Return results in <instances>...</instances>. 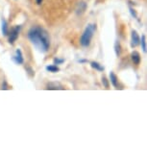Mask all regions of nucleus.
I'll return each mask as SVG.
<instances>
[{
    "label": "nucleus",
    "mask_w": 147,
    "mask_h": 147,
    "mask_svg": "<svg viewBox=\"0 0 147 147\" xmlns=\"http://www.w3.org/2000/svg\"><path fill=\"white\" fill-rule=\"evenodd\" d=\"M28 38L38 51L45 53L50 47V37L48 32L40 26H34L29 30Z\"/></svg>",
    "instance_id": "f257e3e1"
},
{
    "label": "nucleus",
    "mask_w": 147,
    "mask_h": 147,
    "mask_svg": "<svg viewBox=\"0 0 147 147\" xmlns=\"http://www.w3.org/2000/svg\"><path fill=\"white\" fill-rule=\"evenodd\" d=\"M95 31H96V24H88L87 28L85 29L84 33L82 34L81 38H80V43H81L82 46L84 47L90 46L91 38H92L93 34Z\"/></svg>",
    "instance_id": "f03ea898"
},
{
    "label": "nucleus",
    "mask_w": 147,
    "mask_h": 147,
    "mask_svg": "<svg viewBox=\"0 0 147 147\" xmlns=\"http://www.w3.org/2000/svg\"><path fill=\"white\" fill-rule=\"evenodd\" d=\"M19 31H20V26H16L15 28H13L11 30L10 33H8L9 35V38H8V40L11 44L15 43V41L18 40V35H19Z\"/></svg>",
    "instance_id": "7ed1b4c3"
},
{
    "label": "nucleus",
    "mask_w": 147,
    "mask_h": 147,
    "mask_svg": "<svg viewBox=\"0 0 147 147\" xmlns=\"http://www.w3.org/2000/svg\"><path fill=\"white\" fill-rule=\"evenodd\" d=\"M140 36H138V32L136 30H133L132 31V34H131V46L134 48V47L138 46L140 44Z\"/></svg>",
    "instance_id": "20e7f679"
},
{
    "label": "nucleus",
    "mask_w": 147,
    "mask_h": 147,
    "mask_svg": "<svg viewBox=\"0 0 147 147\" xmlns=\"http://www.w3.org/2000/svg\"><path fill=\"white\" fill-rule=\"evenodd\" d=\"M13 61L16 63H18V65H22L24 63L23 56H22V52L20 49H16L15 56L13 57Z\"/></svg>",
    "instance_id": "39448f33"
},
{
    "label": "nucleus",
    "mask_w": 147,
    "mask_h": 147,
    "mask_svg": "<svg viewBox=\"0 0 147 147\" xmlns=\"http://www.w3.org/2000/svg\"><path fill=\"white\" fill-rule=\"evenodd\" d=\"M46 90H65V88H63V85H61L60 83L52 82V83H49V84L46 86Z\"/></svg>",
    "instance_id": "423d86ee"
},
{
    "label": "nucleus",
    "mask_w": 147,
    "mask_h": 147,
    "mask_svg": "<svg viewBox=\"0 0 147 147\" xmlns=\"http://www.w3.org/2000/svg\"><path fill=\"white\" fill-rule=\"evenodd\" d=\"M131 59H132L133 63H134L135 65H140V61H141L140 55L137 51H134L131 54Z\"/></svg>",
    "instance_id": "0eeeda50"
},
{
    "label": "nucleus",
    "mask_w": 147,
    "mask_h": 147,
    "mask_svg": "<svg viewBox=\"0 0 147 147\" xmlns=\"http://www.w3.org/2000/svg\"><path fill=\"white\" fill-rule=\"evenodd\" d=\"M86 10H87V4H86L85 2H80L78 4V7H77V9H76V13L81 16L85 13Z\"/></svg>",
    "instance_id": "6e6552de"
},
{
    "label": "nucleus",
    "mask_w": 147,
    "mask_h": 147,
    "mask_svg": "<svg viewBox=\"0 0 147 147\" xmlns=\"http://www.w3.org/2000/svg\"><path fill=\"white\" fill-rule=\"evenodd\" d=\"M110 80L113 87L115 88H118V78L113 71H111V73H110Z\"/></svg>",
    "instance_id": "1a4fd4ad"
},
{
    "label": "nucleus",
    "mask_w": 147,
    "mask_h": 147,
    "mask_svg": "<svg viewBox=\"0 0 147 147\" xmlns=\"http://www.w3.org/2000/svg\"><path fill=\"white\" fill-rule=\"evenodd\" d=\"M2 34L3 36H8V33H9V29H8V23L5 19H2Z\"/></svg>",
    "instance_id": "9d476101"
},
{
    "label": "nucleus",
    "mask_w": 147,
    "mask_h": 147,
    "mask_svg": "<svg viewBox=\"0 0 147 147\" xmlns=\"http://www.w3.org/2000/svg\"><path fill=\"white\" fill-rule=\"evenodd\" d=\"M90 65H91V67H92V68L96 69V70H98V71H104V69H105L104 66H102L100 63H97V62H91Z\"/></svg>",
    "instance_id": "9b49d317"
},
{
    "label": "nucleus",
    "mask_w": 147,
    "mask_h": 147,
    "mask_svg": "<svg viewBox=\"0 0 147 147\" xmlns=\"http://www.w3.org/2000/svg\"><path fill=\"white\" fill-rule=\"evenodd\" d=\"M45 69L47 71L49 72H53V73H56V72H59L60 71V68L58 67L56 65H47Z\"/></svg>",
    "instance_id": "f8f14e48"
},
{
    "label": "nucleus",
    "mask_w": 147,
    "mask_h": 147,
    "mask_svg": "<svg viewBox=\"0 0 147 147\" xmlns=\"http://www.w3.org/2000/svg\"><path fill=\"white\" fill-rule=\"evenodd\" d=\"M115 52L117 57L121 54V45L118 40H115Z\"/></svg>",
    "instance_id": "ddd939ff"
},
{
    "label": "nucleus",
    "mask_w": 147,
    "mask_h": 147,
    "mask_svg": "<svg viewBox=\"0 0 147 147\" xmlns=\"http://www.w3.org/2000/svg\"><path fill=\"white\" fill-rule=\"evenodd\" d=\"M140 43L141 44V48L144 53H146V37L145 35H143L141 37V40H140Z\"/></svg>",
    "instance_id": "4468645a"
},
{
    "label": "nucleus",
    "mask_w": 147,
    "mask_h": 147,
    "mask_svg": "<svg viewBox=\"0 0 147 147\" xmlns=\"http://www.w3.org/2000/svg\"><path fill=\"white\" fill-rule=\"evenodd\" d=\"M53 62H54V65H61V63H63V62H65V60H63V59H59V58H55Z\"/></svg>",
    "instance_id": "2eb2a0df"
},
{
    "label": "nucleus",
    "mask_w": 147,
    "mask_h": 147,
    "mask_svg": "<svg viewBox=\"0 0 147 147\" xmlns=\"http://www.w3.org/2000/svg\"><path fill=\"white\" fill-rule=\"evenodd\" d=\"M102 84L104 85V87L108 88H109V82H108V80L106 77H102Z\"/></svg>",
    "instance_id": "dca6fc26"
},
{
    "label": "nucleus",
    "mask_w": 147,
    "mask_h": 147,
    "mask_svg": "<svg viewBox=\"0 0 147 147\" xmlns=\"http://www.w3.org/2000/svg\"><path fill=\"white\" fill-rule=\"evenodd\" d=\"M130 13H131L132 16H134L135 18H138L137 13H136V11H135L134 9H133V8H130Z\"/></svg>",
    "instance_id": "f3484780"
},
{
    "label": "nucleus",
    "mask_w": 147,
    "mask_h": 147,
    "mask_svg": "<svg viewBox=\"0 0 147 147\" xmlns=\"http://www.w3.org/2000/svg\"><path fill=\"white\" fill-rule=\"evenodd\" d=\"M9 88V86L7 85V82L6 81H4L3 82V84H2V88H1V90H8Z\"/></svg>",
    "instance_id": "a211bd4d"
},
{
    "label": "nucleus",
    "mask_w": 147,
    "mask_h": 147,
    "mask_svg": "<svg viewBox=\"0 0 147 147\" xmlns=\"http://www.w3.org/2000/svg\"><path fill=\"white\" fill-rule=\"evenodd\" d=\"M78 62H79V63H87V62H88V60H79Z\"/></svg>",
    "instance_id": "6ab92c4d"
},
{
    "label": "nucleus",
    "mask_w": 147,
    "mask_h": 147,
    "mask_svg": "<svg viewBox=\"0 0 147 147\" xmlns=\"http://www.w3.org/2000/svg\"><path fill=\"white\" fill-rule=\"evenodd\" d=\"M37 1V4H41V2H42V0H36Z\"/></svg>",
    "instance_id": "aec40b11"
}]
</instances>
